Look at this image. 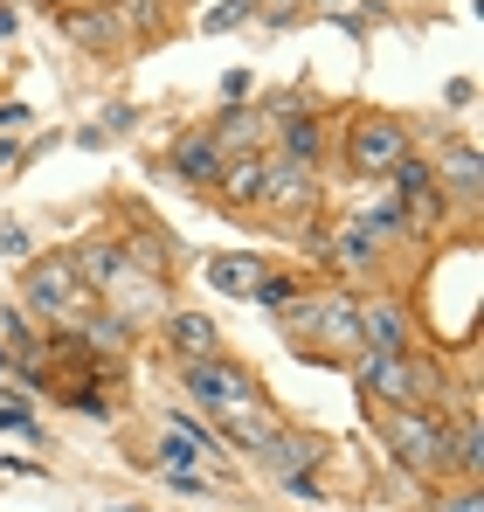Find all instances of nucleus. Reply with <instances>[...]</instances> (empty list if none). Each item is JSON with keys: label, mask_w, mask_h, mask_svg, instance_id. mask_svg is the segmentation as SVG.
<instances>
[{"label": "nucleus", "mask_w": 484, "mask_h": 512, "mask_svg": "<svg viewBox=\"0 0 484 512\" xmlns=\"http://www.w3.org/2000/svg\"><path fill=\"white\" fill-rule=\"evenodd\" d=\"M70 263H77V277L97 291V298H111V291L132 277V263H125V250H118V236H83V243H70Z\"/></svg>", "instance_id": "obj_17"}, {"label": "nucleus", "mask_w": 484, "mask_h": 512, "mask_svg": "<svg viewBox=\"0 0 484 512\" xmlns=\"http://www.w3.org/2000/svg\"><path fill=\"white\" fill-rule=\"evenodd\" d=\"M346 229H360L374 250H395V243H402V208H395V194H381L374 208H353Z\"/></svg>", "instance_id": "obj_23"}, {"label": "nucleus", "mask_w": 484, "mask_h": 512, "mask_svg": "<svg viewBox=\"0 0 484 512\" xmlns=\"http://www.w3.org/2000/svg\"><path fill=\"white\" fill-rule=\"evenodd\" d=\"M277 492H291V499H305V506H325V485H319V471H305V478H284Z\"/></svg>", "instance_id": "obj_28"}, {"label": "nucleus", "mask_w": 484, "mask_h": 512, "mask_svg": "<svg viewBox=\"0 0 484 512\" xmlns=\"http://www.w3.org/2000/svg\"><path fill=\"white\" fill-rule=\"evenodd\" d=\"M111 512H146V506H111Z\"/></svg>", "instance_id": "obj_37"}, {"label": "nucleus", "mask_w": 484, "mask_h": 512, "mask_svg": "<svg viewBox=\"0 0 484 512\" xmlns=\"http://www.w3.org/2000/svg\"><path fill=\"white\" fill-rule=\"evenodd\" d=\"M160 464H194V471L229 478V443L201 423L194 409H166L160 416Z\"/></svg>", "instance_id": "obj_7"}, {"label": "nucleus", "mask_w": 484, "mask_h": 512, "mask_svg": "<svg viewBox=\"0 0 484 512\" xmlns=\"http://www.w3.org/2000/svg\"><path fill=\"white\" fill-rule=\"evenodd\" d=\"M277 423H284V416H277L270 388H263V395H249V402H229V409H215V416H208V429H215L229 450H242V457H249V450H256V443H263V436H270Z\"/></svg>", "instance_id": "obj_13"}, {"label": "nucleus", "mask_w": 484, "mask_h": 512, "mask_svg": "<svg viewBox=\"0 0 484 512\" xmlns=\"http://www.w3.org/2000/svg\"><path fill=\"white\" fill-rule=\"evenodd\" d=\"M443 97H450V104H457V111H464V104H478V84H471V77H457V84L443 90Z\"/></svg>", "instance_id": "obj_33"}, {"label": "nucleus", "mask_w": 484, "mask_h": 512, "mask_svg": "<svg viewBox=\"0 0 484 512\" xmlns=\"http://www.w3.org/2000/svg\"><path fill=\"white\" fill-rule=\"evenodd\" d=\"M104 298L90 291L77 277V263L70 250H49V256H21V312L28 319H49V326H63V333H77L83 319L97 312Z\"/></svg>", "instance_id": "obj_4"}, {"label": "nucleus", "mask_w": 484, "mask_h": 512, "mask_svg": "<svg viewBox=\"0 0 484 512\" xmlns=\"http://www.w3.org/2000/svg\"><path fill=\"white\" fill-rule=\"evenodd\" d=\"M256 277H263V256H249V250H222L201 263V284H215L222 298H249Z\"/></svg>", "instance_id": "obj_20"}, {"label": "nucleus", "mask_w": 484, "mask_h": 512, "mask_svg": "<svg viewBox=\"0 0 484 512\" xmlns=\"http://www.w3.org/2000/svg\"><path fill=\"white\" fill-rule=\"evenodd\" d=\"M111 14H118L125 42H160V35H173V14H166V0H111Z\"/></svg>", "instance_id": "obj_22"}, {"label": "nucleus", "mask_w": 484, "mask_h": 512, "mask_svg": "<svg viewBox=\"0 0 484 512\" xmlns=\"http://www.w3.org/2000/svg\"><path fill=\"white\" fill-rule=\"evenodd\" d=\"M0 429H14V436H35V416H28V402H0Z\"/></svg>", "instance_id": "obj_30"}, {"label": "nucleus", "mask_w": 484, "mask_h": 512, "mask_svg": "<svg viewBox=\"0 0 484 512\" xmlns=\"http://www.w3.org/2000/svg\"><path fill=\"white\" fill-rule=\"evenodd\" d=\"M118 250H125V263L139 277H166L173 284V243L166 236H153V229H118Z\"/></svg>", "instance_id": "obj_21"}, {"label": "nucleus", "mask_w": 484, "mask_h": 512, "mask_svg": "<svg viewBox=\"0 0 484 512\" xmlns=\"http://www.w3.org/2000/svg\"><path fill=\"white\" fill-rule=\"evenodd\" d=\"M180 388H187V409L208 423L215 409H229V402H249V395H263V381L229 360V353H208V360H180Z\"/></svg>", "instance_id": "obj_6"}, {"label": "nucleus", "mask_w": 484, "mask_h": 512, "mask_svg": "<svg viewBox=\"0 0 484 512\" xmlns=\"http://www.w3.org/2000/svg\"><path fill=\"white\" fill-rule=\"evenodd\" d=\"M160 471L166 492H180V499H222V478L215 471H194V464H153Z\"/></svg>", "instance_id": "obj_25"}, {"label": "nucleus", "mask_w": 484, "mask_h": 512, "mask_svg": "<svg viewBox=\"0 0 484 512\" xmlns=\"http://www.w3.org/2000/svg\"><path fill=\"white\" fill-rule=\"evenodd\" d=\"M325 208V173L312 167H291L270 153V180H263V215H284V222H305Z\"/></svg>", "instance_id": "obj_9"}, {"label": "nucleus", "mask_w": 484, "mask_h": 512, "mask_svg": "<svg viewBox=\"0 0 484 512\" xmlns=\"http://www.w3.org/2000/svg\"><path fill=\"white\" fill-rule=\"evenodd\" d=\"M346 374H353V388H360L367 402H381V409H450V374H443V360H422L415 346H402V353H353Z\"/></svg>", "instance_id": "obj_2"}, {"label": "nucleus", "mask_w": 484, "mask_h": 512, "mask_svg": "<svg viewBox=\"0 0 484 512\" xmlns=\"http://www.w3.org/2000/svg\"><path fill=\"white\" fill-rule=\"evenodd\" d=\"M153 333H160V346L173 353V360H208V353H229L222 326H215L208 312H166Z\"/></svg>", "instance_id": "obj_16"}, {"label": "nucleus", "mask_w": 484, "mask_h": 512, "mask_svg": "<svg viewBox=\"0 0 484 512\" xmlns=\"http://www.w3.org/2000/svg\"><path fill=\"white\" fill-rule=\"evenodd\" d=\"M222 97H249V70H229L222 77Z\"/></svg>", "instance_id": "obj_34"}, {"label": "nucleus", "mask_w": 484, "mask_h": 512, "mask_svg": "<svg viewBox=\"0 0 484 512\" xmlns=\"http://www.w3.org/2000/svg\"><path fill=\"white\" fill-rule=\"evenodd\" d=\"M263 180H270V146L263 153H229V167H222V180L208 194L222 208H236V215H256L263 208Z\"/></svg>", "instance_id": "obj_15"}, {"label": "nucleus", "mask_w": 484, "mask_h": 512, "mask_svg": "<svg viewBox=\"0 0 484 512\" xmlns=\"http://www.w3.org/2000/svg\"><path fill=\"white\" fill-rule=\"evenodd\" d=\"M374 409V429H381V450L395 457V471L422 478V485H443L450 478V409Z\"/></svg>", "instance_id": "obj_3"}, {"label": "nucleus", "mask_w": 484, "mask_h": 512, "mask_svg": "<svg viewBox=\"0 0 484 512\" xmlns=\"http://www.w3.org/2000/svg\"><path fill=\"white\" fill-rule=\"evenodd\" d=\"M56 21H63V35L77 42L83 56H118V49H125V28H118L111 0H83V7H56Z\"/></svg>", "instance_id": "obj_14"}, {"label": "nucleus", "mask_w": 484, "mask_h": 512, "mask_svg": "<svg viewBox=\"0 0 484 512\" xmlns=\"http://www.w3.org/2000/svg\"><path fill=\"white\" fill-rule=\"evenodd\" d=\"M478 499H484L478 485H457V492H443V506H436V512H484Z\"/></svg>", "instance_id": "obj_32"}, {"label": "nucleus", "mask_w": 484, "mask_h": 512, "mask_svg": "<svg viewBox=\"0 0 484 512\" xmlns=\"http://www.w3.org/2000/svg\"><path fill=\"white\" fill-rule=\"evenodd\" d=\"M402 346H415V312L395 291L360 298V353H402Z\"/></svg>", "instance_id": "obj_11"}, {"label": "nucleus", "mask_w": 484, "mask_h": 512, "mask_svg": "<svg viewBox=\"0 0 484 512\" xmlns=\"http://www.w3.org/2000/svg\"><path fill=\"white\" fill-rule=\"evenodd\" d=\"M208 132H215L222 153H263V146H270V118H263V104H242V97H229V104L208 118Z\"/></svg>", "instance_id": "obj_18"}, {"label": "nucleus", "mask_w": 484, "mask_h": 512, "mask_svg": "<svg viewBox=\"0 0 484 512\" xmlns=\"http://www.w3.org/2000/svg\"><path fill=\"white\" fill-rule=\"evenodd\" d=\"M0 256H7V263L35 256V243H28V229H21V222H7V229H0Z\"/></svg>", "instance_id": "obj_29"}, {"label": "nucleus", "mask_w": 484, "mask_h": 512, "mask_svg": "<svg viewBox=\"0 0 484 512\" xmlns=\"http://www.w3.org/2000/svg\"><path fill=\"white\" fill-rule=\"evenodd\" d=\"M166 167H173V180H180V187L208 194V187L222 180V167H229V153L215 146V132H208V125H194V132H180V139H173Z\"/></svg>", "instance_id": "obj_12"}, {"label": "nucleus", "mask_w": 484, "mask_h": 512, "mask_svg": "<svg viewBox=\"0 0 484 512\" xmlns=\"http://www.w3.org/2000/svg\"><path fill=\"white\" fill-rule=\"evenodd\" d=\"M305 284H312V277H298V270H270V263H263V277L249 284V305H263V312H277V305H291V298H298Z\"/></svg>", "instance_id": "obj_24"}, {"label": "nucleus", "mask_w": 484, "mask_h": 512, "mask_svg": "<svg viewBox=\"0 0 484 512\" xmlns=\"http://www.w3.org/2000/svg\"><path fill=\"white\" fill-rule=\"evenodd\" d=\"M242 21H256V0H215V7H201V28L208 35H229Z\"/></svg>", "instance_id": "obj_27"}, {"label": "nucleus", "mask_w": 484, "mask_h": 512, "mask_svg": "<svg viewBox=\"0 0 484 512\" xmlns=\"http://www.w3.org/2000/svg\"><path fill=\"white\" fill-rule=\"evenodd\" d=\"M277 326L305 360H353L360 353V291L346 284H305L291 305H277Z\"/></svg>", "instance_id": "obj_1"}, {"label": "nucleus", "mask_w": 484, "mask_h": 512, "mask_svg": "<svg viewBox=\"0 0 484 512\" xmlns=\"http://www.w3.org/2000/svg\"><path fill=\"white\" fill-rule=\"evenodd\" d=\"M429 167H436L443 201H457V208H464V222H471V215H478V194H484V160H478V146H471V139H443Z\"/></svg>", "instance_id": "obj_10"}, {"label": "nucleus", "mask_w": 484, "mask_h": 512, "mask_svg": "<svg viewBox=\"0 0 484 512\" xmlns=\"http://www.w3.org/2000/svg\"><path fill=\"white\" fill-rule=\"evenodd\" d=\"M256 471L270 478V485H284V478H305V471H319L325 457H332V436L325 429H291V423H277L256 450Z\"/></svg>", "instance_id": "obj_8"}, {"label": "nucleus", "mask_w": 484, "mask_h": 512, "mask_svg": "<svg viewBox=\"0 0 484 512\" xmlns=\"http://www.w3.org/2000/svg\"><path fill=\"white\" fill-rule=\"evenodd\" d=\"M7 35H14V7L0 0V42H7Z\"/></svg>", "instance_id": "obj_35"}, {"label": "nucleus", "mask_w": 484, "mask_h": 512, "mask_svg": "<svg viewBox=\"0 0 484 512\" xmlns=\"http://www.w3.org/2000/svg\"><path fill=\"white\" fill-rule=\"evenodd\" d=\"M7 367H14V353H7V346H0V381H7Z\"/></svg>", "instance_id": "obj_36"}, {"label": "nucleus", "mask_w": 484, "mask_h": 512, "mask_svg": "<svg viewBox=\"0 0 484 512\" xmlns=\"http://www.w3.org/2000/svg\"><path fill=\"white\" fill-rule=\"evenodd\" d=\"M104 381H70L63 388V409H77V416H90V423H111L118 416V395H97Z\"/></svg>", "instance_id": "obj_26"}, {"label": "nucleus", "mask_w": 484, "mask_h": 512, "mask_svg": "<svg viewBox=\"0 0 484 512\" xmlns=\"http://www.w3.org/2000/svg\"><path fill=\"white\" fill-rule=\"evenodd\" d=\"M28 118H35V111H28L21 97H7V104H0V139H7V132H28Z\"/></svg>", "instance_id": "obj_31"}, {"label": "nucleus", "mask_w": 484, "mask_h": 512, "mask_svg": "<svg viewBox=\"0 0 484 512\" xmlns=\"http://www.w3.org/2000/svg\"><path fill=\"white\" fill-rule=\"evenodd\" d=\"M415 153V132H408L402 111H353L346 118V139H339V160L353 180H388Z\"/></svg>", "instance_id": "obj_5"}, {"label": "nucleus", "mask_w": 484, "mask_h": 512, "mask_svg": "<svg viewBox=\"0 0 484 512\" xmlns=\"http://www.w3.org/2000/svg\"><path fill=\"white\" fill-rule=\"evenodd\" d=\"M450 478L478 485L484 478V429H478V409H457L450 416Z\"/></svg>", "instance_id": "obj_19"}]
</instances>
